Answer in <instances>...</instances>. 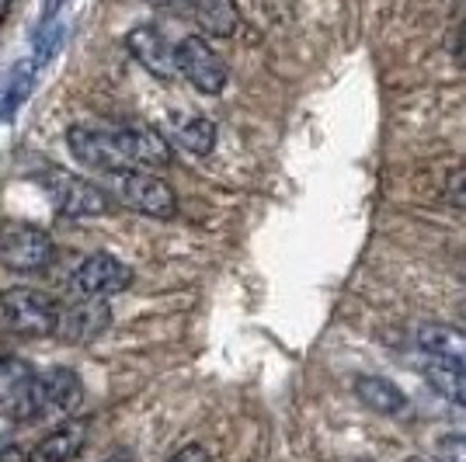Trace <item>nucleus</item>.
I'll list each match as a JSON object with an SVG mask.
<instances>
[{
    "label": "nucleus",
    "mask_w": 466,
    "mask_h": 462,
    "mask_svg": "<svg viewBox=\"0 0 466 462\" xmlns=\"http://www.w3.org/2000/svg\"><path fill=\"white\" fill-rule=\"evenodd\" d=\"M42 185H46L56 212L66 216V219H95V216H105L112 209V195L105 188H97L95 181L80 177V174L49 171L42 177Z\"/></svg>",
    "instance_id": "obj_4"
},
{
    "label": "nucleus",
    "mask_w": 466,
    "mask_h": 462,
    "mask_svg": "<svg viewBox=\"0 0 466 462\" xmlns=\"http://www.w3.org/2000/svg\"><path fill=\"white\" fill-rule=\"evenodd\" d=\"M129 286H133V268L122 265L112 254H91L70 275V289L77 292L80 299L84 296H91V299L118 296V292H126Z\"/></svg>",
    "instance_id": "obj_7"
},
{
    "label": "nucleus",
    "mask_w": 466,
    "mask_h": 462,
    "mask_svg": "<svg viewBox=\"0 0 466 462\" xmlns=\"http://www.w3.org/2000/svg\"><path fill=\"white\" fill-rule=\"evenodd\" d=\"M175 63L177 74L192 84L198 95H223L227 80H230V70L227 63L219 59L213 45L198 35H188L175 45Z\"/></svg>",
    "instance_id": "obj_6"
},
{
    "label": "nucleus",
    "mask_w": 466,
    "mask_h": 462,
    "mask_svg": "<svg viewBox=\"0 0 466 462\" xmlns=\"http://www.w3.org/2000/svg\"><path fill=\"white\" fill-rule=\"evenodd\" d=\"M0 320L25 337H49L59 327V306L39 289H7L0 296Z\"/></svg>",
    "instance_id": "obj_3"
},
{
    "label": "nucleus",
    "mask_w": 466,
    "mask_h": 462,
    "mask_svg": "<svg viewBox=\"0 0 466 462\" xmlns=\"http://www.w3.org/2000/svg\"><path fill=\"white\" fill-rule=\"evenodd\" d=\"M177 143L195 156H206L213 154L216 146V126L209 118L195 116V118H185L181 126H177Z\"/></svg>",
    "instance_id": "obj_18"
},
{
    "label": "nucleus",
    "mask_w": 466,
    "mask_h": 462,
    "mask_svg": "<svg viewBox=\"0 0 466 462\" xmlns=\"http://www.w3.org/2000/svg\"><path fill=\"white\" fill-rule=\"evenodd\" d=\"M87 445V424L66 421L56 431L42 435L35 448L28 452V462H74Z\"/></svg>",
    "instance_id": "obj_12"
},
{
    "label": "nucleus",
    "mask_w": 466,
    "mask_h": 462,
    "mask_svg": "<svg viewBox=\"0 0 466 462\" xmlns=\"http://www.w3.org/2000/svg\"><path fill=\"white\" fill-rule=\"evenodd\" d=\"M84 400L74 368H49L42 376H28L11 397V417L15 421H39L53 414H74Z\"/></svg>",
    "instance_id": "obj_1"
},
{
    "label": "nucleus",
    "mask_w": 466,
    "mask_h": 462,
    "mask_svg": "<svg viewBox=\"0 0 466 462\" xmlns=\"http://www.w3.org/2000/svg\"><path fill=\"white\" fill-rule=\"evenodd\" d=\"M446 198L456 206V209H463L466 212V167H460V171H452L449 174V181H446Z\"/></svg>",
    "instance_id": "obj_21"
},
{
    "label": "nucleus",
    "mask_w": 466,
    "mask_h": 462,
    "mask_svg": "<svg viewBox=\"0 0 466 462\" xmlns=\"http://www.w3.org/2000/svg\"><path fill=\"white\" fill-rule=\"evenodd\" d=\"M32 87H35V63L21 59L0 80V122H11V118L18 116V108L28 101Z\"/></svg>",
    "instance_id": "obj_15"
},
{
    "label": "nucleus",
    "mask_w": 466,
    "mask_h": 462,
    "mask_svg": "<svg viewBox=\"0 0 466 462\" xmlns=\"http://www.w3.org/2000/svg\"><path fill=\"white\" fill-rule=\"evenodd\" d=\"M425 379L446 397L449 404L466 407V366L449 362V358H428Z\"/></svg>",
    "instance_id": "obj_16"
},
{
    "label": "nucleus",
    "mask_w": 466,
    "mask_h": 462,
    "mask_svg": "<svg viewBox=\"0 0 466 462\" xmlns=\"http://www.w3.org/2000/svg\"><path fill=\"white\" fill-rule=\"evenodd\" d=\"M11 4H15V0H0V25H4L7 15H11Z\"/></svg>",
    "instance_id": "obj_26"
},
{
    "label": "nucleus",
    "mask_w": 466,
    "mask_h": 462,
    "mask_svg": "<svg viewBox=\"0 0 466 462\" xmlns=\"http://www.w3.org/2000/svg\"><path fill=\"white\" fill-rule=\"evenodd\" d=\"M105 462H129L126 456H116V459H105Z\"/></svg>",
    "instance_id": "obj_27"
},
{
    "label": "nucleus",
    "mask_w": 466,
    "mask_h": 462,
    "mask_svg": "<svg viewBox=\"0 0 466 462\" xmlns=\"http://www.w3.org/2000/svg\"><path fill=\"white\" fill-rule=\"evenodd\" d=\"M167 462H213L209 459V452H206V445H185V448H177L175 456Z\"/></svg>",
    "instance_id": "obj_22"
},
{
    "label": "nucleus",
    "mask_w": 466,
    "mask_h": 462,
    "mask_svg": "<svg viewBox=\"0 0 466 462\" xmlns=\"http://www.w3.org/2000/svg\"><path fill=\"white\" fill-rule=\"evenodd\" d=\"M108 324H112V306L105 299L84 296L66 313H59L56 334L63 341H70V345H87V341H95L97 334H105Z\"/></svg>",
    "instance_id": "obj_11"
},
{
    "label": "nucleus",
    "mask_w": 466,
    "mask_h": 462,
    "mask_svg": "<svg viewBox=\"0 0 466 462\" xmlns=\"http://www.w3.org/2000/svg\"><path fill=\"white\" fill-rule=\"evenodd\" d=\"M59 45H63V25H59V21H46V25H42V32L35 35V53H32L35 70L49 66V63L56 59Z\"/></svg>",
    "instance_id": "obj_19"
},
{
    "label": "nucleus",
    "mask_w": 466,
    "mask_h": 462,
    "mask_svg": "<svg viewBox=\"0 0 466 462\" xmlns=\"http://www.w3.org/2000/svg\"><path fill=\"white\" fill-rule=\"evenodd\" d=\"M53 261V240L49 233L32 223H4L0 226V265L18 275H35L49 268Z\"/></svg>",
    "instance_id": "obj_5"
},
{
    "label": "nucleus",
    "mask_w": 466,
    "mask_h": 462,
    "mask_svg": "<svg viewBox=\"0 0 466 462\" xmlns=\"http://www.w3.org/2000/svg\"><path fill=\"white\" fill-rule=\"evenodd\" d=\"M408 462H425V459H418V456H410V459Z\"/></svg>",
    "instance_id": "obj_28"
},
{
    "label": "nucleus",
    "mask_w": 466,
    "mask_h": 462,
    "mask_svg": "<svg viewBox=\"0 0 466 462\" xmlns=\"http://www.w3.org/2000/svg\"><path fill=\"white\" fill-rule=\"evenodd\" d=\"M418 347L428 358H449L466 366V330L449 327V324H425L418 330Z\"/></svg>",
    "instance_id": "obj_14"
},
{
    "label": "nucleus",
    "mask_w": 466,
    "mask_h": 462,
    "mask_svg": "<svg viewBox=\"0 0 466 462\" xmlns=\"http://www.w3.org/2000/svg\"><path fill=\"white\" fill-rule=\"evenodd\" d=\"M150 4L160 7V11H177V15H181V11H188V0H150Z\"/></svg>",
    "instance_id": "obj_24"
},
{
    "label": "nucleus",
    "mask_w": 466,
    "mask_h": 462,
    "mask_svg": "<svg viewBox=\"0 0 466 462\" xmlns=\"http://www.w3.org/2000/svg\"><path fill=\"white\" fill-rule=\"evenodd\" d=\"M126 49L137 59L147 74H154L157 80H175L177 63H175V45L164 39V32L154 25H137L126 35Z\"/></svg>",
    "instance_id": "obj_10"
},
{
    "label": "nucleus",
    "mask_w": 466,
    "mask_h": 462,
    "mask_svg": "<svg viewBox=\"0 0 466 462\" xmlns=\"http://www.w3.org/2000/svg\"><path fill=\"white\" fill-rule=\"evenodd\" d=\"M355 397L362 407H370L372 414H383V417H397V414L408 410L404 389H397L383 376H359L355 379Z\"/></svg>",
    "instance_id": "obj_13"
},
{
    "label": "nucleus",
    "mask_w": 466,
    "mask_h": 462,
    "mask_svg": "<svg viewBox=\"0 0 466 462\" xmlns=\"http://www.w3.org/2000/svg\"><path fill=\"white\" fill-rule=\"evenodd\" d=\"M188 7L195 11L198 25L216 35V39H230L237 32V4L233 0H188Z\"/></svg>",
    "instance_id": "obj_17"
},
{
    "label": "nucleus",
    "mask_w": 466,
    "mask_h": 462,
    "mask_svg": "<svg viewBox=\"0 0 466 462\" xmlns=\"http://www.w3.org/2000/svg\"><path fill=\"white\" fill-rule=\"evenodd\" d=\"M63 4H66V0H46V4H42V25H46V21H56V11Z\"/></svg>",
    "instance_id": "obj_25"
},
{
    "label": "nucleus",
    "mask_w": 466,
    "mask_h": 462,
    "mask_svg": "<svg viewBox=\"0 0 466 462\" xmlns=\"http://www.w3.org/2000/svg\"><path fill=\"white\" fill-rule=\"evenodd\" d=\"M66 146H70V154L77 156L84 167H91V171L112 174V171L129 167V164H126V156H122V150H118L112 129L70 126V133H66Z\"/></svg>",
    "instance_id": "obj_9"
},
{
    "label": "nucleus",
    "mask_w": 466,
    "mask_h": 462,
    "mask_svg": "<svg viewBox=\"0 0 466 462\" xmlns=\"http://www.w3.org/2000/svg\"><path fill=\"white\" fill-rule=\"evenodd\" d=\"M112 136H116L118 150H122L129 167L164 171V167H171V160H175L171 143L157 133V129H147V126H118V129H112Z\"/></svg>",
    "instance_id": "obj_8"
},
{
    "label": "nucleus",
    "mask_w": 466,
    "mask_h": 462,
    "mask_svg": "<svg viewBox=\"0 0 466 462\" xmlns=\"http://www.w3.org/2000/svg\"><path fill=\"white\" fill-rule=\"evenodd\" d=\"M435 462H466V435H442L435 445Z\"/></svg>",
    "instance_id": "obj_20"
},
{
    "label": "nucleus",
    "mask_w": 466,
    "mask_h": 462,
    "mask_svg": "<svg viewBox=\"0 0 466 462\" xmlns=\"http://www.w3.org/2000/svg\"><path fill=\"white\" fill-rule=\"evenodd\" d=\"M452 53H456V63L466 66V18H463V25H460V32H456V49H452Z\"/></svg>",
    "instance_id": "obj_23"
},
{
    "label": "nucleus",
    "mask_w": 466,
    "mask_h": 462,
    "mask_svg": "<svg viewBox=\"0 0 466 462\" xmlns=\"http://www.w3.org/2000/svg\"><path fill=\"white\" fill-rule=\"evenodd\" d=\"M108 177V195L118 198L126 209L154 216V219H171L177 212V195L175 188L157 177L154 171L143 167H122V171L105 174Z\"/></svg>",
    "instance_id": "obj_2"
}]
</instances>
